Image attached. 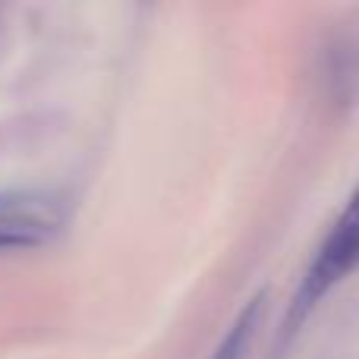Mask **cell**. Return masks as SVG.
Here are the masks:
<instances>
[{"label": "cell", "mask_w": 359, "mask_h": 359, "mask_svg": "<svg viewBox=\"0 0 359 359\" xmlns=\"http://www.w3.org/2000/svg\"><path fill=\"white\" fill-rule=\"evenodd\" d=\"M359 265V186L350 196V202L344 205V211L337 215V221L331 224L328 236L322 240L316 259L309 262L303 280H299L297 293L290 299L284 322L274 337V359L287 353V347L293 344V337L299 334V328L306 325V318L312 316L318 303L347 278L350 271H356Z\"/></svg>", "instance_id": "1"}, {"label": "cell", "mask_w": 359, "mask_h": 359, "mask_svg": "<svg viewBox=\"0 0 359 359\" xmlns=\"http://www.w3.org/2000/svg\"><path fill=\"white\" fill-rule=\"evenodd\" d=\"M67 221L63 196L48 189H10L0 192V227L16 233L29 246L44 243Z\"/></svg>", "instance_id": "2"}, {"label": "cell", "mask_w": 359, "mask_h": 359, "mask_svg": "<svg viewBox=\"0 0 359 359\" xmlns=\"http://www.w3.org/2000/svg\"><path fill=\"white\" fill-rule=\"evenodd\" d=\"M265 303H268V290H259L243 303V309L233 316L230 328L224 331L221 344L215 347V353L208 359H246L249 350L255 344V334L262 328V312H265Z\"/></svg>", "instance_id": "3"}, {"label": "cell", "mask_w": 359, "mask_h": 359, "mask_svg": "<svg viewBox=\"0 0 359 359\" xmlns=\"http://www.w3.org/2000/svg\"><path fill=\"white\" fill-rule=\"evenodd\" d=\"M0 249H29V243L19 240V236L10 233V230L0 227Z\"/></svg>", "instance_id": "4"}]
</instances>
